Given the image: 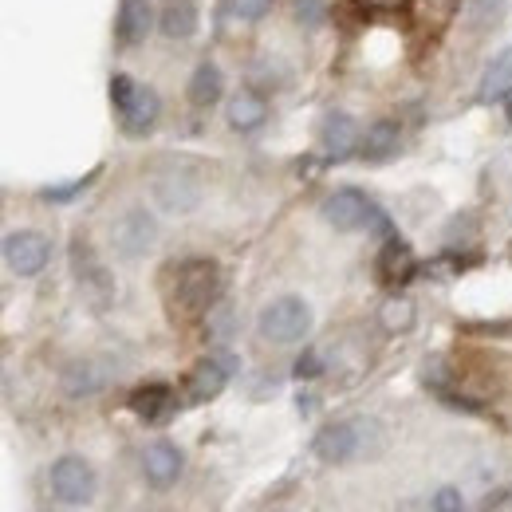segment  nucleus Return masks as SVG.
<instances>
[{"label":"nucleus","mask_w":512,"mask_h":512,"mask_svg":"<svg viewBox=\"0 0 512 512\" xmlns=\"http://www.w3.org/2000/svg\"><path fill=\"white\" fill-rule=\"evenodd\" d=\"M142 477L150 489H170L182 477V453L170 442H150L142 453Z\"/></svg>","instance_id":"11"},{"label":"nucleus","mask_w":512,"mask_h":512,"mask_svg":"<svg viewBox=\"0 0 512 512\" xmlns=\"http://www.w3.org/2000/svg\"><path fill=\"white\" fill-rule=\"evenodd\" d=\"M292 371H296V379H300V383H304V379H320L323 375L320 351H304V355L296 359V367H292Z\"/></svg>","instance_id":"28"},{"label":"nucleus","mask_w":512,"mask_h":512,"mask_svg":"<svg viewBox=\"0 0 512 512\" xmlns=\"http://www.w3.org/2000/svg\"><path fill=\"white\" fill-rule=\"evenodd\" d=\"M256 327H260V335L268 343H280V347L284 343H300L312 331V308L300 296H280V300L264 304Z\"/></svg>","instance_id":"3"},{"label":"nucleus","mask_w":512,"mask_h":512,"mask_svg":"<svg viewBox=\"0 0 512 512\" xmlns=\"http://www.w3.org/2000/svg\"><path fill=\"white\" fill-rule=\"evenodd\" d=\"M91 178H95V174H91ZM91 178H83V182H67V186H60V190H44V201H71L79 190H87Z\"/></svg>","instance_id":"31"},{"label":"nucleus","mask_w":512,"mask_h":512,"mask_svg":"<svg viewBox=\"0 0 512 512\" xmlns=\"http://www.w3.org/2000/svg\"><path fill=\"white\" fill-rule=\"evenodd\" d=\"M414 253H410V245L406 241H398V237H390L386 241V249L379 253V276H383V284H406L410 276H414Z\"/></svg>","instance_id":"18"},{"label":"nucleus","mask_w":512,"mask_h":512,"mask_svg":"<svg viewBox=\"0 0 512 512\" xmlns=\"http://www.w3.org/2000/svg\"><path fill=\"white\" fill-rule=\"evenodd\" d=\"M320 146L331 162H343V158H351V154L363 146V134H359V127H355L351 115L331 111V115L320 123Z\"/></svg>","instance_id":"10"},{"label":"nucleus","mask_w":512,"mask_h":512,"mask_svg":"<svg viewBox=\"0 0 512 512\" xmlns=\"http://www.w3.org/2000/svg\"><path fill=\"white\" fill-rule=\"evenodd\" d=\"M154 28V8L150 0H123L119 4V20H115V36L123 48H138Z\"/></svg>","instance_id":"12"},{"label":"nucleus","mask_w":512,"mask_h":512,"mask_svg":"<svg viewBox=\"0 0 512 512\" xmlns=\"http://www.w3.org/2000/svg\"><path fill=\"white\" fill-rule=\"evenodd\" d=\"M158 115H162V99H158V91L138 87V95L130 99V107L119 115V119H123V130H127V134H150L154 123H158Z\"/></svg>","instance_id":"17"},{"label":"nucleus","mask_w":512,"mask_h":512,"mask_svg":"<svg viewBox=\"0 0 512 512\" xmlns=\"http://www.w3.org/2000/svg\"><path fill=\"white\" fill-rule=\"evenodd\" d=\"M505 16V0H473L469 4V24L473 28H493Z\"/></svg>","instance_id":"25"},{"label":"nucleus","mask_w":512,"mask_h":512,"mask_svg":"<svg viewBox=\"0 0 512 512\" xmlns=\"http://www.w3.org/2000/svg\"><path fill=\"white\" fill-rule=\"evenodd\" d=\"M316 457L327 465H347V461H363V457H375L383 453V426L375 418H343V422H331L316 434Z\"/></svg>","instance_id":"1"},{"label":"nucleus","mask_w":512,"mask_h":512,"mask_svg":"<svg viewBox=\"0 0 512 512\" xmlns=\"http://www.w3.org/2000/svg\"><path fill=\"white\" fill-rule=\"evenodd\" d=\"M434 512H465L461 489H453V485H442V489L434 493Z\"/></svg>","instance_id":"29"},{"label":"nucleus","mask_w":512,"mask_h":512,"mask_svg":"<svg viewBox=\"0 0 512 512\" xmlns=\"http://www.w3.org/2000/svg\"><path fill=\"white\" fill-rule=\"evenodd\" d=\"M71 272H75L79 292H83L95 308H107V304L115 300V280H111L107 264L99 260V253L91 249V241H83V237L71 241Z\"/></svg>","instance_id":"4"},{"label":"nucleus","mask_w":512,"mask_h":512,"mask_svg":"<svg viewBox=\"0 0 512 512\" xmlns=\"http://www.w3.org/2000/svg\"><path fill=\"white\" fill-rule=\"evenodd\" d=\"M60 383H64L67 398H91V394H99L107 386V371L99 363H91V359H75V363L64 367Z\"/></svg>","instance_id":"15"},{"label":"nucleus","mask_w":512,"mask_h":512,"mask_svg":"<svg viewBox=\"0 0 512 512\" xmlns=\"http://www.w3.org/2000/svg\"><path fill=\"white\" fill-rule=\"evenodd\" d=\"M509 91H512V48H501L493 56V64L485 67V79H481L477 99L481 103H493V99H505Z\"/></svg>","instance_id":"20"},{"label":"nucleus","mask_w":512,"mask_h":512,"mask_svg":"<svg viewBox=\"0 0 512 512\" xmlns=\"http://www.w3.org/2000/svg\"><path fill=\"white\" fill-rule=\"evenodd\" d=\"M292 20L300 28H323L327 24V0H292Z\"/></svg>","instance_id":"24"},{"label":"nucleus","mask_w":512,"mask_h":512,"mask_svg":"<svg viewBox=\"0 0 512 512\" xmlns=\"http://www.w3.org/2000/svg\"><path fill=\"white\" fill-rule=\"evenodd\" d=\"M509 501H512V497H509Z\"/></svg>","instance_id":"33"},{"label":"nucleus","mask_w":512,"mask_h":512,"mask_svg":"<svg viewBox=\"0 0 512 512\" xmlns=\"http://www.w3.org/2000/svg\"><path fill=\"white\" fill-rule=\"evenodd\" d=\"M505 115H509V123H512V91L505 95Z\"/></svg>","instance_id":"32"},{"label":"nucleus","mask_w":512,"mask_h":512,"mask_svg":"<svg viewBox=\"0 0 512 512\" xmlns=\"http://www.w3.org/2000/svg\"><path fill=\"white\" fill-rule=\"evenodd\" d=\"M221 296V268L213 260H186L178 268V284H174V304L186 316H201L217 304Z\"/></svg>","instance_id":"2"},{"label":"nucleus","mask_w":512,"mask_h":512,"mask_svg":"<svg viewBox=\"0 0 512 512\" xmlns=\"http://www.w3.org/2000/svg\"><path fill=\"white\" fill-rule=\"evenodd\" d=\"M154 237H158V225H154V217H150L146 209H127V213L111 225V241H115L119 256H127V260L150 253Z\"/></svg>","instance_id":"8"},{"label":"nucleus","mask_w":512,"mask_h":512,"mask_svg":"<svg viewBox=\"0 0 512 512\" xmlns=\"http://www.w3.org/2000/svg\"><path fill=\"white\" fill-rule=\"evenodd\" d=\"M174 390L166 383H146L130 394V410L142 418V422H166L174 414Z\"/></svg>","instance_id":"13"},{"label":"nucleus","mask_w":512,"mask_h":512,"mask_svg":"<svg viewBox=\"0 0 512 512\" xmlns=\"http://www.w3.org/2000/svg\"><path fill=\"white\" fill-rule=\"evenodd\" d=\"M398 123H390V119H379L375 127H367V134H363V158H371V162H383V158H390L394 150H398Z\"/></svg>","instance_id":"22"},{"label":"nucleus","mask_w":512,"mask_h":512,"mask_svg":"<svg viewBox=\"0 0 512 512\" xmlns=\"http://www.w3.org/2000/svg\"><path fill=\"white\" fill-rule=\"evenodd\" d=\"M221 91H225V75H221V67L217 64H201L197 71H193V79H190L193 107H213V103L221 99Z\"/></svg>","instance_id":"21"},{"label":"nucleus","mask_w":512,"mask_h":512,"mask_svg":"<svg viewBox=\"0 0 512 512\" xmlns=\"http://www.w3.org/2000/svg\"><path fill=\"white\" fill-rule=\"evenodd\" d=\"M371 217H375V205L367 201V193L359 190H335L323 201V221L335 225L339 233L363 229V225H371Z\"/></svg>","instance_id":"9"},{"label":"nucleus","mask_w":512,"mask_h":512,"mask_svg":"<svg viewBox=\"0 0 512 512\" xmlns=\"http://www.w3.org/2000/svg\"><path fill=\"white\" fill-rule=\"evenodd\" d=\"M154 201L166 209V213H193L197 205H201V178L190 174V170H162V174H154Z\"/></svg>","instance_id":"6"},{"label":"nucleus","mask_w":512,"mask_h":512,"mask_svg":"<svg viewBox=\"0 0 512 512\" xmlns=\"http://www.w3.org/2000/svg\"><path fill=\"white\" fill-rule=\"evenodd\" d=\"M4 260L16 276H40L52 260V245L44 233L36 229H20V233H8L4 237Z\"/></svg>","instance_id":"7"},{"label":"nucleus","mask_w":512,"mask_h":512,"mask_svg":"<svg viewBox=\"0 0 512 512\" xmlns=\"http://www.w3.org/2000/svg\"><path fill=\"white\" fill-rule=\"evenodd\" d=\"M48 481H52L56 501H64V505H91V501H95V489H99L95 469H91L83 457H75V453H64V457L52 465Z\"/></svg>","instance_id":"5"},{"label":"nucleus","mask_w":512,"mask_h":512,"mask_svg":"<svg viewBox=\"0 0 512 512\" xmlns=\"http://www.w3.org/2000/svg\"><path fill=\"white\" fill-rule=\"evenodd\" d=\"M379 323H383V331H390V335L410 331L414 327V304L406 296H390L383 308H379Z\"/></svg>","instance_id":"23"},{"label":"nucleus","mask_w":512,"mask_h":512,"mask_svg":"<svg viewBox=\"0 0 512 512\" xmlns=\"http://www.w3.org/2000/svg\"><path fill=\"white\" fill-rule=\"evenodd\" d=\"M229 367L217 359V355H209V359H201L197 367L190 371V383H186V390H190L193 402H209V398H217L221 390H225V383H229Z\"/></svg>","instance_id":"14"},{"label":"nucleus","mask_w":512,"mask_h":512,"mask_svg":"<svg viewBox=\"0 0 512 512\" xmlns=\"http://www.w3.org/2000/svg\"><path fill=\"white\" fill-rule=\"evenodd\" d=\"M134 95H138V83H134L130 75H123V71H119V75H111V103H115V111H119V115L127 111Z\"/></svg>","instance_id":"26"},{"label":"nucleus","mask_w":512,"mask_h":512,"mask_svg":"<svg viewBox=\"0 0 512 512\" xmlns=\"http://www.w3.org/2000/svg\"><path fill=\"white\" fill-rule=\"evenodd\" d=\"M225 4H229V12L241 16V20H264L276 0H225Z\"/></svg>","instance_id":"27"},{"label":"nucleus","mask_w":512,"mask_h":512,"mask_svg":"<svg viewBox=\"0 0 512 512\" xmlns=\"http://www.w3.org/2000/svg\"><path fill=\"white\" fill-rule=\"evenodd\" d=\"M158 28L166 40H190L197 32V0H166L158 12Z\"/></svg>","instance_id":"16"},{"label":"nucleus","mask_w":512,"mask_h":512,"mask_svg":"<svg viewBox=\"0 0 512 512\" xmlns=\"http://www.w3.org/2000/svg\"><path fill=\"white\" fill-rule=\"evenodd\" d=\"M229 327H233L229 308H209V331H213L217 339H225V335H229Z\"/></svg>","instance_id":"30"},{"label":"nucleus","mask_w":512,"mask_h":512,"mask_svg":"<svg viewBox=\"0 0 512 512\" xmlns=\"http://www.w3.org/2000/svg\"><path fill=\"white\" fill-rule=\"evenodd\" d=\"M229 127L233 130H256L264 119H268V103L256 95V91H249V87H241L233 99H229Z\"/></svg>","instance_id":"19"}]
</instances>
